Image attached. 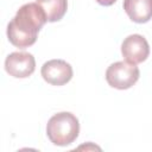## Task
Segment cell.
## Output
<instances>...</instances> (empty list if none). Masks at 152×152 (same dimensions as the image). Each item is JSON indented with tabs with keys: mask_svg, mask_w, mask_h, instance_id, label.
I'll return each mask as SVG.
<instances>
[{
	"mask_svg": "<svg viewBox=\"0 0 152 152\" xmlns=\"http://www.w3.org/2000/svg\"><path fill=\"white\" fill-rule=\"evenodd\" d=\"M46 21V14L37 2L25 4L8 23L7 38L15 48L26 49L36 43L38 32Z\"/></svg>",
	"mask_w": 152,
	"mask_h": 152,
	"instance_id": "1",
	"label": "cell"
},
{
	"mask_svg": "<svg viewBox=\"0 0 152 152\" xmlns=\"http://www.w3.org/2000/svg\"><path fill=\"white\" fill-rule=\"evenodd\" d=\"M80 133L78 119L70 112H61L52 115L46 125L49 140L57 146H66L74 142Z\"/></svg>",
	"mask_w": 152,
	"mask_h": 152,
	"instance_id": "2",
	"label": "cell"
},
{
	"mask_svg": "<svg viewBox=\"0 0 152 152\" xmlns=\"http://www.w3.org/2000/svg\"><path fill=\"white\" fill-rule=\"evenodd\" d=\"M140 76L139 68L137 64L127 61H119L110 64L106 70L107 83L115 89L125 90L133 87Z\"/></svg>",
	"mask_w": 152,
	"mask_h": 152,
	"instance_id": "3",
	"label": "cell"
},
{
	"mask_svg": "<svg viewBox=\"0 0 152 152\" xmlns=\"http://www.w3.org/2000/svg\"><path fill=\"white\" fill-rule=\"evenodd\" d=\"M36 59L32 53L15 51L10 53L5 59V70L10 76L15 78H26L33 74Z\"/></svg>",
	"mask_w": 152,
	"mask_h": 152,
	"instance_id": "4",
	"label": "cell"
},
{
	"mask_svg": "<svg viewBox=\"0 0 152 152\" xmlns=\"http://www.w3.org/2000/svg\"><path fill=\"white\" fill-rule=\"evenodd\" d=\"M40 74L49 84L64 86L72 78L74 71L72 66L64 59H50L43 64Z\"/></svg>",
	"mask_w": 152,
	"mask_h": 152,
	"instance_id": "5",
	"label": "cell"
},
{
	"mask_svg": "<svg viewBox=\"0 0 152 152\" xmlns=\"http://www.w3.org/2000/svg\"><path fill=\"white\" fill-rule=\"evenodd\" d=\"M121 53L127 62L139 64L147 59L150 55V45L146 38L141 34H129L121 44Z\"/></svg>",
	"mask_w": 152,
	"mask_h": 152,
	"instance_id": "6",
	"label": "cell"
},
{
	"mask_svg": "<svg viewBox=\"0 0 152 152\" xmlns=\"http://www.w3.org/2000/svg\"><path fill=\"white\" fill-rule=\"evenodd\" d=\"M124 10L132 21L144 24L152 18V0H124Z\"/></svg>",
	"mask_w": 152,
	"mask_h": 152,
	"instance_id": "7",
	"label": "cell"
},
{
	"mask_svg": "<svg viewBox=\"0 0 152 152\" xmlns=\"http://www.w3.org/2000/svg\"><path fill=\"white\" fill-rule=\"evenodd\" d=\"M36 2L44 10L49 23L59 21L68 8V0H36Z\"/></svg>",
	"mask_w": 152,
	"mask_h": 152,
	"instance_id": "8",
	"label": "cell"
},
{
	"mask_svg": "<svg viewBox=\"0 0 152 152\" xmlns=\"http://www.w3.org/2000/svg\"><path fill=\"white\" fill-rule=\"evenodd\" d=\"M116 0H96L97 4L102 5V6H112Z\"/></svg>",
	"mask_w": 152,
	"mask_h": 152,
	"instance_id": "9",
	"label": "cell"
}]
</instances>
